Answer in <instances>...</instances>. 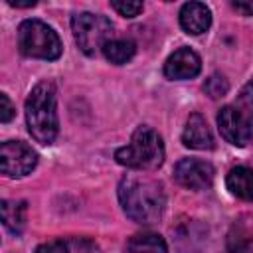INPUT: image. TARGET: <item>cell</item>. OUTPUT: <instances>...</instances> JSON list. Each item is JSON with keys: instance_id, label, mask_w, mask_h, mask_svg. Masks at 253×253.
I'll list each match as a JSON object with an SVG mask.
<instances>
[{"instance_id": "1", "label": "cell", "mask_w": 253, "mask_h": 253, "mask_svg": "<svg viewBox=\"0 0 253 253\" xmlns=\"http://www.w3.org/2000/svg\"><path fill=\"white\" fill-rule=\"evenodd\" d=\"M119 202L123 211L136 223H156L166 208V194L160 182L146 176H125L119 184Z\"/></svg>"}, {"instance_id": "2", "label": "cell", "mask_w": 253, "mask_h": 253, "mask_svg": "<svg viewBox=\"0 0 253 253\" xmlns=\"http://www.w3.org/2000/svg\"><path fill=\"white\" fill-rule=\"evenodd\" d=\"M28 130L40 144H51L59 130L55 87L51 81H40L26 99Z\"/></svg>"}, {"instance_id": "3", "label": "cell", "mask_w": 253, "mask_h": 253, "mask_svg": "<svg viewBox=\"0 0 253 253\" xmlns=\"http://www.w3.org/2000/svg\"><path fill=\"white\" fill-rule=\"evenodd\" d=\"M115 158L121 166L132 170H156L164 162V142L150 126H138L130 142L115 152Z\"/></svg>"}, {"instance_id": "4", "label": "cell", "mask_w": 253, "mask_h": 253, "mask_svg": "<svg viewBox=\"0 0 253 253\" xmlns=\"http://www.w3.org/2000/svg\"><path fill=\"white\" fill-rule=\"evenodd\" d=\"M18 47L24 55L36 59H57L61 55L59 36L42 20H24L18 28Z\"/></svg>"}, {"instance_id": "5", "label": "cell", "mask_w": 253, "mask_h": 253, "mask_svg": "<svg viewBox=\"0 0 253 253\" xmlns=\"http://www.w3.org/2000/svg\"><path fill=\"white\" fill-rule=\"evenodd\" d=\"M73 38L85 55H95L113 36V24L109 18L93 12H81L71 18Z\"/></svg>"}, {"instance_id": "6", "label": "cell", "mask_w": 253, "mask_h": 253, "mask_svg": "<svg viewBox=\"0 0 253 253\" xmlns=\"http://www.w3.org/2000/svg\"><path fill=\"white\" fill-rule=\"evenodd\" d=\"M38 164V154L22 140H8L0 148V170L8 178H22Z\"/></svg>"}, {"instance_id": "7", "label": "cell", "mask_w": 253, "mask_h": 253, "mask_svg": "<svg viewBox=\"0 0 253 253\" xmlns=\"http://www.w3.org/2000/svg\"><path fill=\"white\" fill-rule=\"evenodd\" d=\"M217 126H219V132L221 136L231 142L233 146H245L251 136H253V123H251V117L237 109V107H223L217 115Z\"/></svg>"}, {"instance_id": "8", "label": "cell", "mask_w": 253, "mask_h": 253, "mask_svg": "<svg viewBox=\"0 0 253 253\" xmlns=\"http://www.w3.org/2000/svg\"><path fill=\"white\" fill-rule=\"evenodd\" d=\"M213 166L206 160L198 158H182L174 168V178L180 186L190 190H204L210 188L213 182Z\"/></svg>"}, {"instance_id": "9", "label": "cell", "mask_w": 253, "mask_h": 253, "mask_svg": "<svg viewBox=\"0 0 253 253\" xmlns=\"http://www.w3.org/2000/svg\"><path fill=\"white\" fill-rule=\"evenodd\" d=\"M202 69V61L200 55L190 49V47H180L176 49L164 63V75L168 79H192L200 73Z\"/></svg>"}, {"instance_id": "10", "label": "cell", "mask_w": 253, "mask_h": 253, "mask_svg": "<svg viewBox=\"0 0 253 253\" xmlns=\"http://www.w3.org/2000/svg\"><path fill=\"white\" fill-rule=\"evenodd\" d=\"M180 26L190 36H200L211 26V12L204 2L190 0L180 10Z\"/></svg>"}, {"instance_id": "11", "label": "cell", "mask_w": 253, "mask_h": 253, "mask_svg": "<svg viewBox=\"0 0 253 253\" xmlns=\"http://www.w3.org/2000/svg\"><path fill=\"white\" fill-rule=\"evenodd\" d=\"M182 142L188 148H194V150H210V148H213L211 130H210L206 119L200 113H194V115L188 117L184 132H182Z\"/></svg>"}, {"instance_id": "12", "label": "cell", "mask_w": 253, "mask_h": 253, "mask_svg": "<svg viewBox=\"0 0 253 253\" xmlns=\"http://www.w3.org/2000/svg\"><path fill=\"white\" fill-rule=\"evenodd\" d=\"M227 190L239 200H253V170L247 166H235L227 174Z\"/></svg>"}, {"instance_id": "13", "label": "cell", "mask_w": 253, "mask_h": 253, "mask_svg": "<svg viewBox=\"0 0 253 253\" xmlns=\"http://www.w3.org/2000/svg\"><path fill=\"white\" fill-rule=\"evenodd\" d=\"M0 210H2V223L6 225V229H10L16 235L22 233V229L26 225V202L4 200Z\"/></svg>"}, {"instance_id": "14", "label": "cell", "mask_w": 253, "mask_h": 253, "mask_svg": "<svg viewBox=\"0 0 253 253\" xmlns=\"http://www.w3.org/2000/svg\"><path fill=\"white\" fill-rule=\"evenodd\" d=\"M101 51L107 57V61H111L115 65H123V63L132 59V55L136 51V45L130 40H109L103 45Z\"/></svg>"}, {"instance_id": "15", "label": "cell", "mask_w": 253, "mask_h": 253, "mask_svg": "<svg viewBox=\"0 0 253 253\" xmlns=\"http://www.w3.org/2000/svg\"><path fill=\"white\" fill-rule=\"evenodd\" d=\"M97 249V243L89 241V239H79V237H71V239H61V241H51V243H43L38 247V251H93Z\"/></svg>"}, {"instance_id": "16", "label": "cell", "mask_w": 253, "mask_h": 253, "mask_svg": "<svg viewBox=\"0 0 253 253\" xmlns=\"http://www.w3.org/2000/svg\"><path fill=\"white\" fill-rule=\"evenodd\" d=\"M126 249H132V251H166L168 245L156 233H140V235H134L126 243Z\"/></svg>"}, {"instance_id": "17", "label": "cell", "mask_w": 253, "mask_h": 253, "mask_svg": "<svg viewBox=\"0 0 253 253\" xmlns=\"http://www.w3.org/2000/svg\"><path fill=\"white\" fill-rule=\"evenodd\" d=\"M204 91H206L211 99H219V97H223V95L229 91V83H227V79H225L221 73H213V75H210V77L206 79Z\"/></svg>"}, {"instance_id": "18", "label": "cell", "mask_w": 253, "mask_h": 253, "mask_svg": "<svg viewBox=\"0 0 253 253\" xmlns=\"http://www.w3.org/2000/svg\"><path fill=\"white\" fill-rule=\"evenodd\" d=\"M111 4H113V8H115L121 16H125V18H134V16L140 14L144 0H111Z\"/></svg>"}, {"instance_id": "19", "label": "cell", "mask_w": 253, "mask_h": 253, "mask_svg": "<svg viewBox=\"0 0 253 253\" xmlns=\"http://www.w3.org/2000/svg\"><path fill=\"white\" fill-rule=\"evenodd\" d=\"M0 121L2 123H8L12 117H14V107H12V103H10V99H8V95L6 93H0Z\"/></svg>"}, {"instance_id": "20", "label": "cell", "mask_w": 253, "mask_h": 253, "mask_svg": "<svg viewBox=\"0 0 253 253\" xmlns=\"http://www.w3.org/2000/svg\"><path fill=\"white\" fill-rule=\"evenodd\" d=\"M231 8L243 16H253V0H229Z\"/></svg>"}, {"instance_id": "21", "label": "cell", "mask_w": 253, "mask_h": 253, "mask_svg": "<svg viewBox=\"0 0 253 253\" xmlns=\"http://www.w3.org/2000/svg\"><path fill=\"white\" fill-rule=\"evenodd\" d=\"M239 99H241V103H245L249 109H253V81H249V83L243 87Z\"/></svg>"}, {"instance_id": "22", "label": "cell", "mask_w": 253, "mask_h": 253, "mask_svg": "<svg viewBox=\"0 0 253 253\" xmlns=\"http://www.w3.org/2000/svg\"><path fill=\"white\" fill-rule=\"evenodd\" d=\"M6 2L14 8H32V6H36L38 0H6Z\"/></svg>"}, {"instance_id": "23", "label": "cell", "mask_w": 253, "mask_h": 253, "mask_svg": "<svg viewBox=\"0 0 253 253\" xmlns=\"http://www.w3.org/2000/svg\"><path fill=\"white\" fill-rule=\"evenodd\" d=\"M168 2H172V0H168Z\"/></svg>"}]
</instances>
